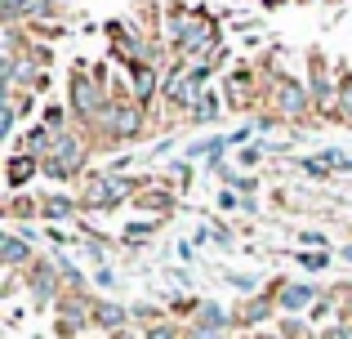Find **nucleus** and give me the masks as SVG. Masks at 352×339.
Wrapping results in <instances>:
<instances>
[{
    "label": "nucleus",
    "mask_w": 352,
    "mask_h": 339,
    "mask_svg": "<svg viewBox=\"0 0 352 339\" xmlns=\"http://www.w3.org/2000/svg\"><path fill=\"white\" fill-rule=\"evenodd\" d=\"M120 192H125V183H116V179H89L85 206H116Z\"/></svg>",
    "instance_id": "nucleus-1"
},
{
    "label": "nucleus",
    "mask_w": 352,
    "mask_h": 339,
    "mask_svg": "<svg viewBox=\"0 0 352 339\" xmlns=\"http://www.w3.org/2000/svg\"><path fill=\"white\" fill-rule=\"evenodd\" d=\"M276 107H281L285 116H303L308 98H303V89L294 85V80H281V85H276Z\"/></svg>",
    "instance_id": "nucleus-2"
},
{
    "label": "nucleus",
    "mask_w": 352,
    "mask_h": 339,
    "mask_svg": "<svg viewBox=\"0 0 352 339\" xmlns=\"http://www.w3.org/2000/svg\"><path fill=\"white\" fill-rule=\"evenodd\" d=\"M152 94H156V72L143 63V67L134 72V98H138V103H147Z\"/></svg>",
    "instance_id": "nucleus-3"
},
{
    "label": "nucleus",
    "mask_w": 352,
    "mask_h": 339,
    "mask_svg": "<svg viewBox=\"0 0 352 339\" xmlns=\"http://www.w3.org/2000/svg\"><path fill=\"white\" fill-rule=\"evenodd\" d=\"M285 308H303V304H308V299H312V290H303V286H290V290H285Z\"/></svg>",
    "instance_id": "nucleus-4"
},
{
    "label": "nucleus",
    "mask_w": 352,
    "mask_h": 339,
    "mask_svg": "<svg viewBox=\"0 0 352 339\" xmlns=\"http://www.w3.org/2000/svg\"><path fill=\"white\" fill-rule=\"evenodd\" d=\"M5 259H9V263L27 259V245H23V241H14V237H9V241H5Z\"/></svg>",
    "instance_id": "nucleus-5"
},
{
    "label": "nucleus",
    "mask_w": 352,
    "mask_h": 339,
    "mask_svg": "<svg viewBox=\"0 0 352 339\" xmlns=\"http://www.w3.org/2000/svg\"><path fill=\"white\" fill-rule=\"evenodd\" d=\"M27 174H32V166H27V157H14V166H9V179H14V183H23Z\"/></svg>",
    "instance_id": "nucleus-6"
},
{
    "label": "nucleus",
    "mask_w": 352,
    "mask_h": 339,
    "mask_svg": "<svg viewBox=\"0 0 352 339\" xmlns=\"http://www.w3.org/2000/svg\"><path fill=\"white\" fill-rule=\"evenodd\" d=\"M348 254H352V250H348Z\"/></svg>",
    "instance_id": "nucleus-7"
}]
</instances>
